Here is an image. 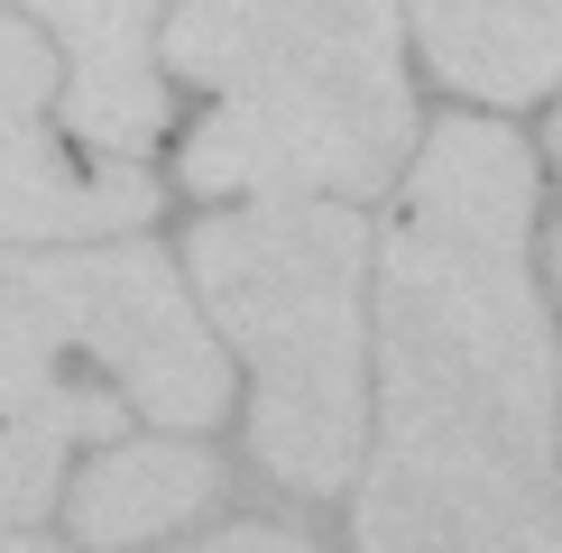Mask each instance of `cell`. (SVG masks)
Segmentation results:
<instances>
[{"label":"cell","instance_id":"cell-10","mask_svg":"<svg viewBox=\"0 0 562 553\" xmlns=\"http://www.w3.org/2000/svg\"><path fill=\"white\" fill-rule=\"evenodd\" d=\"M121 397L83 379H0V526H37L65 498V452L102 443Z\"/></svg>","mask_w":562,"mask_h":553},{"label":"cell","instance_id":"cell-14","mask_svg":"<svg viewBox=\"0 0 562 553\" xmlns=\"http://www.w3.org/2000/svg\"><path fill=\"white\" fill-rule=\"evenodd\" d=\"M553 286H562V230H553Z\"/></svg>","mask_w":562,"mask_h":553},{"label":"cell","instance_id":"cell-6","mask_svg":"<svg viewBox=\"0 0 562 553\" xmlns=\"http://www.w3.org/2000/svg\"><path fill=\"white\" fill-rule=\"evenodd\" d=\"M65 37V121L92 148L138 157L167 129V83H157V10L167 0H29Z\"/></svg>","mask_w":562,"mask_h":553},{"label":"cell","instance_id":"cell-15","mask_svg":"<svg viewBox=\"0 0 562 553\" xmlns=\"http://www.w3.org/2000/svg\"><path fill=\"white\" fill-rule=\"evenodd\" d=\"M553 157H562V111H553Z\"/></svg>","mask_w":562,"mask_h":553},{"label":"cell","instance_id":"cell-5","mask_svg":"<svg viewBox=\"0 0 562 553\" xmlns=\"http://www.w3.org/2000/svg\"><path fill=\"white\" fill-rule=\"evenodd\" d=\"M360 553H562V489L461 415H387L360 471Z\"/></svg>","mask_w":562,"mask_h":553},{"label":"cell","instance_id":"cell-3","mask_svg":"<svg viewBox=\"0 0 562 553\" xmlns=\"http://www.w3.org/2000/svg\"><path fill=\"white\" fill-rule=\"evenodd\" d=\"M194 314L259 379L249 452L277 489L333 498L369 452L360 369V276L369 222L333 194H249L184 240Z\"/></svg>","mask_w":562,"mask_h":553},{"label":"cell","instance_id":"cell-2","mask_svg":"<svg viewBox=\"0 0 562 553\" xmlns=\"http://www.w3.org/2000/svg\"><path fill=\"white\" fill-rule=\"evenodd\" d=\"M167 65L222 111L184 138L194 194H387L415 148L396 0H176Z\"/></svg>","mask_w":562,"mask_h":553},{"label":"cell","instance_id":"cell-4","mask_svg":"<svg viewBox=\"0 0 562 553\" xmlns=\"http://www.w3.org/2000/svg\"><path fill=\"white\" fill-rule=\"evenodd\" d=\"M121 379V406L157 415L167 433H203L231 406V360L176 259L148 240L111 249H0V379H65V369Z\"/></svg>","mask_w":562,"mask_h":553},{"label":"cell","instance_id":"cell-7","mask_svg":"<svg viewBox=\"0 0 562 553\" xmlns=\"http://www.w3.org/2000/svg\"><path fill=\"white\" fill-rule=\"evenodd\" d=\"M157 213V184L138 167H75L37 111L0 102V240H75V230H138Z\"/></svg>","mask_w":562,"mask_h":553},{"label":"cell","instance_id":"cell-11","mask_svg":"<svg viewBox=\"0 0 562 553\" xmlns=\"http://www.w3.org/2000/svg\"><path fill=\"white\" fill-rule=\"evenodd\" d=\"M56 83H65V75H56V46H46L29 19L0 10V102H10V111H37Z\"/></svg>","mask_w":562,"mask_h":553},{"label":"cell","instance_id":"cell-9","mask_svg":"<svg viewBox=\"0 0 562 553\" xmlns=\"http://www.w3.org/2000/svg\"><path fill=\"white\" fill-rule=\"evenodd\" d=\"M213 498H222V461L203 443L157 433V443H121L92 461L75 479V498H65V517H75L83 553H138V544L176 535V526H194Z\"/></svg>","mask_w":562,"mask_h":553},{"label":"cell","instance_id":"cell-12","mask_svg":"<svg viewBox=\"0 0 562 553\" xmlns=\"http://www.w3.org/2000/svg\"><path fill=\"white\" fill-rule=\"evenodd\" d=\"M176 553H323L314 535H295V526H213V535H194V544H176Z\"/></svg>","mask_w":562,"mask_h":553},{"label":"cell","instance_id":"cell-1","mask_svg":"<svg viewBox=\"0 0 562 553\" xmlns=\"http://www.w3.org/2000/svg\"><path fill=\"white\" fill-rule=\"evenodd\" d=\"M535 157L498 121H442L406 167V213L379 259L387 415H461L553 461V323L526 268Z\"/></svg>","mask_w":562,"mask_h":553},{"label":"cell","instance_id":"cell-8","mask_svg":"<svg viewBox=\"0 0 562 553\" xmlns=\"http://www.w3.org/2000/svg\"><path fill=\"white\" fill-rule=\"evenodd\" d=\"M406 19L461 102H535L562 83V0H406Z\"/></svg>","mask_w":562,"mask_h":553},{"label":"cell","instance_id":"cell-13","mask_svg":"<svg viewBox=\"0 0 562 553\" xmlns=\"http://www.w3.org/2000/svg\"><path fill=\"white\" fill-rule=\"evenodd\" d=\"M0 553H75V544H46V535H29V526H0Z\"/></svg>","mask_w":562,"mask_h":553}]
</instances>
